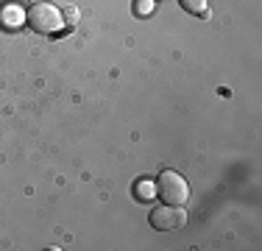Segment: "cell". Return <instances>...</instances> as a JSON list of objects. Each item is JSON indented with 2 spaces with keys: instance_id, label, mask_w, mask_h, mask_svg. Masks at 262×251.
<instances>
[{
  "instance_id": "6da1fadb",
  "label": "cell",
  "mask_w": 262,
  "mask_h": 251,
  "mask_svg": "<svg viewBox=\"0 0 262 251\" xmlns=\"http://www.w3.org/2000/svg\"><path fill=\"white\" fill-rule=\"evenodd\" d=\"M26 25L36 34H59L64 28V17L53 3H34L26 11Z\"/></svg>"
},
{
  "instance_id": "7a4b0ae2",
  "label": "cell",
  "mask_w": 262,
  "mask_h": 251,
  "mask_svg": "<svg viewBox=\"0 0 262 251\" xmlns=\"http://www.w3.org/2000/svg\"><path fill=\"white\" fill-rule=\"evenodd\" d=\"M154 184H157V196L165 201V204H187V198H190V184H187V179L176 171L159 173V179L154 181Z\"/></svg>"
},
{
  "instance_id": "3957f363",
  "label": "cell",
  "mask_w": 262,
  "mask_h": 251,
  "mask_svg": "<svg viewBox=\"0 0 262 251\" xmlns=\"http://www.w3.org/2000/svg\"><path fill=\"white\" fill-rule=\"evenodd\" d=\"M187 223V212L184 204H162L151 212V226L159 232H173V229H182Z\"/></svg>"
},
{
  "instance_id": "277c9868",
  "label": "cell",
  "mask_w": 262,
  "mask_h": 251,
  "mask_svg": "<svg viewBox=\"0 0 262 251\" xmlns=\"http://www.w3.org/2000/svg\"><path fill=\"white\" fill-rule=\"evenodd\" d=\"M26 23V11H23L20 3H3L0 6V25L9 31H17Z\"/></svg>"
},
{
  "instance_id": "5b68a950",
  "label": "cell",
  "mask_w": 262,
  "mask_h": 251,
  "mask_svg": "<svg viewBox=\"0 0 262 251\" xmlns=\"http://www.w3.org/2000/svg\"><path fill=\"white\" fill-rule=\"evenodd\" d=\"M182 3L184 11H190V14H198V17H209V6L207 0H179Z\"/></svg>"
},
{
  "instance_id": "8992f818",
  "label": "cell",
  "mask_w": 262,
  "mask_h": 251,
  "mask_svg": "<svg viewBox=\"0 0 262 251\" xmlns=\"http://www.w3.org/2000/svg\"><path fill=\"white\" fill-rule=\"evenodd\" d=\"M61 17H64V25H70V28H73V25H78V17H81L78 6L67 3V6H64V14H61Z\"/></svg>"
},
{
  "instance_id": "52a82bcc",
  "label": "cell",
  "mask_w": 262,
  "mask_h": 251,
  "mask_svg": "<svg viewBox=\"0 0 262 251\" xmlns=\"http://www.w3.org/2000/svg\"><path fill=\"white\" fill-rule=\"evenodd\" d=\"M154 6H157L154 0H134V11H137L140 17H148V14L154 11Z\"/></svg>"
},
{
  "instance_id": "ba28073f",
  "label": "cell",
  "mask_w": 262,
  "mask_h": 251,
  "mask_svg": "<svg viewBox=\"0 0 262 251\" xmlns=\"http://www.w3.org/2000/svg\"><path fill=\"white\" fill-rule=\"evenodd\" d=\"M154 193H157V184H151V181H142V184H137V196H140V198H151Z\"/></svg>"
},
{
  "instance_id": "9c48e42d",
  "label": "cell",
  "mask_w": 262,
  "mask_h": 251,
  "mask_svg": "<svg viewBox=\"0 0 262 251\" xmlns=\"http://www.w3.org/2000/svg\"><path fill=\"white\" fill-rule=\"evenodd\" d=\"M154 3H159V0H154Z\"/></svg>"
}]
</instances>
